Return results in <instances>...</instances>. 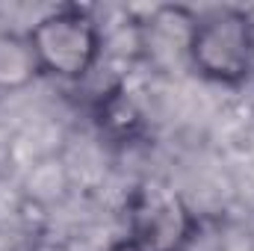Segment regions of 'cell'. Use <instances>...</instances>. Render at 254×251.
<instances>
[{"mask_svg": "<svg viewBox=\"0 0 254 251\" xmlns=\"http://www.w3.org/2000/svg\"><path fill=\"white\" fill-rule=\"evenodd\" d=\"M104 251H151V249H145V246H142L139 240H133V237H122V240H113Z\"/></svg>", "mask_w": 254, "mask_h": 251, "instance_id": "5b68a950", "label": "cell"}, {"mask_svg": "<svg viewBox=\"0 0 254 251\" xmlns=\"http://www.w3.org/2000/svg\"><path fill=\"white\" fill-rule=\"evenodd\" d=\"M198 222L181 192L163 184H142L127 201V237L151 251H187Z\"/></svg>", "mask_w": 254, "mask_h": 251, "instance_id": "3957f363", "label": "cell"}, {"mask_svg": "<svg viewBox=\"0 0 254 251\" xmlns=\"http://www.w3.org/2000/svg\"><path fill=\"white\" fill-rule=\"evenodd\" d=\"M27 36L39 57L42 74L68 83L83 80L104 54L101 24L92 18L89 9L80 6H63L48 12L33 24Z\"/></svg>", "mask_w": 254, "mask_h": 251, "instance_id": "7a4b0ae2", "label": "cell"}, {"mask_svg": "<svg viewBox=\"0 0 254 251\" xmlns=\"http://www.w3.org/2000/svg\"><path fill=\"white\" fill-rule=\"evenodd\" d=\"M42 77L39 57L27 33L0 30V92H21Z\"/></svg>", "mask_w": 254, "mask_h": 251, "instance_id": "277c9868", "label": "cell"}, {"mask_svg": "<svg viewBox=\"0 0 254 251\" xmlns=\"http://www.w3.org/2000/svg\"><path fill=\"white\" fill-rule=\"evenodd\" d=\"M187 60L210 83L243 86L254 74V15L243 6H213L195 15Z\"/></svg>", "mask_w": 254, "mask_h": 251, "instance_id": "6da1fadb", "label": "cell"}]
</instances>
